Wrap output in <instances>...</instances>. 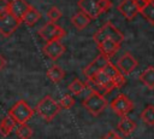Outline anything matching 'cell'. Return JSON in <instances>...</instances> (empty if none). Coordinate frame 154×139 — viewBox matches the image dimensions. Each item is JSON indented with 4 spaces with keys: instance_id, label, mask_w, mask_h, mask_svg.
I'll use <instances>...</instances> for the list:
<instances>
[{
    "instance_id": "obj_1",
    "label": "cell",
    "mask_w": 154,
    "mask_h": 139,
    "mask_svg": "<svg viewBox=\"0 0 154 139\" xmlns=\"http://www.w3.org/2000/svg\"><path fill=\"white\" fill-rule=\"evenodd\" d=\"M112 6L111 0H78V7L91 19L97 18L101 13L108 11Z\"/></svg>"
},
{
    "instance_id": "obj_2",
    "label": "cell",
    "mask_w": 154,
    "mask_h": 139,
    "mask_svg": "<svg viewBox=\"0 0 154 139\" xmlns=\"http://www.w3.org/2000/svg\"><path fill=\"white\" fill-rule=\"evenodd\" d=\"M36 111L46 121H52L60 111V105L51 95H45L36 105Z\"/></svg>"
},
{
    "instance_id": "obj_3",
    "label": "cell",
    "mask_w": 154,
    "mask_h": 139,
    "mask_svg": "<svg viewBox=\"0 0 154 139\" xmlns=\"http://www.w3.org/2000/svg\"><path fill=\"white\" fill-rule=\"evenodd\" d=\"M93 39L96 44H99V42H101L102 40H106V39H111V40H114L118 44H122L124 41V34L118 28H116L111 22H107L94 34Z\"/></svg>"
},
{
    "instance_id": "obj_4",
    "label": "cell",
    "mask_w": 154,
    "mask_h": 139,
    "mask_svg": "<svg viewBox=\"0 0 154 139\" xmlns=\"http://www.w3.org/2000/svg\"><path fill=\"white\" fill-rule=\"evenodd\" d=\"M107 105H108V103H107L106 98L102 94L97 93V92H91L83 100V106L93 116H99L107 108Z\"/></svg>"
},
{
    "instance_id": "obj_5",
    "label": "cell",
    "mask_w": 154,
    "mask_h": 139,
    "mask_svg": "<svg viewBox=\"0 0 154 139\" xmlns=\"http://www.w3.org/2000/svg\"><path fill=\"white\" fill-rule=\"evenodd\" d=\"M8 115L16 121V123L22 124V123H26L32 117L34 110L25 100H19L8 110Z\"/></svg>"
},
{
    "instance_id": "obj_6",
    "label": "cell",
    "mask_w": 154,
    "mask_h": 139,
    "mask_svg": "<svg viewBox=\"0 0 154 139\" xmlns=\"http://www.w3.org/2000/svg\"><path fill=\"white\" fill-rule=\"evenodd\" d=\"M37 34L46 41V42H49V41H53V40H60L61 37L65 36V30L58 25L55 22H47L41 29H38Z\"/></svg>"
},
{
    "instance_id": "obj_7",
    "label": "cell",
    "mask_w": 154,
    "mask_h": 139,
    "mask_svg": "<svg viewBox=\"0 0 154 139\" xmlns=\"http://www.w3.org/2000/svg\"><path fill=\"white\" fill-rule=\"evenodd\" d=\"M20 23L22 21L10 12L0 16V34L5 37H8L19 28Z\"/></svg>"
},
{
    "instance_id": "obj_8",
    "label": "cell",
    "mask_w": 154,
    "mask_h": 139,
    "mask_svg": "<svg viewBox=\"0 0 154 139\" xmlns=\"http://www.w3.org/2000/svg\"><path fill=\"white\" fill-rule=\"evenodd\" d=\"M134 108V104L125 95V94H118L112 102H111V109L117 114L119 115L120 117L122 116H126Z\"/></svg>"
},
{
    "instance_id": "obj_9",
    "label": "cell",
    "mask_w": 154,
    "mask_h": 139,
    "mask_svg": "<svg viewBox=\"0 0 154 139\" xmlns=\"http://www.w3.org/2000/svg\"><path fill=\"white\" fill-rule=\"evenodd\" d=\"M109 62V58L102 53H100L93 62H90L84 69H83V75L85 76V79H90L93 77L97 71L102 70L103 66Z\"/></svg>"
},
{
    "instance_id": "obj_10",
    "label": "cell",
    "mask_w": 154,
    "mask_h": 139,
    "mask_svg": "<svg viewBox=\"0 0 154 139\" xmlns=\"http://www.w3.org/2000/svg\"><path fill=\"white\" fill-rule=\"evenodd\" d=\"M42 51L49 59L57 60L65 53V46L60 42V40H53V41L46 42Z\"/></svg>"
},
{
    "instance_id": "obj_11",
    "label": "cell",
    "mask_w": 154,
    "mask_h": 139,
    "mask_svg": "<svg viewBox=\"0 0 154 139\" xmlns=\"http://www.w3.org/2000/svg\"><path fill=\"white\" fill-rule=\"evenodd\" d=\"M117 68L120 70L122 74L129 75V74H131V73L137 68V60H136V58H135L131 53L126 52V53H124V54L118 59Z\"/></svg>"
},
{
    "instance_id": "obj_12",
    "label": "cell",
    "mask_w": 154,
    "mask_h": 139,
    "mask_svg": "<svg viewBox=\"0 0 154 139\" xmlns=\"http://www.w3.org/2000/svg\"><path fill=\"white\" fill-rule=\"evenodd\" d=\"M118 11L128 19V21H132L138 13V7L135 2V0H123L119 5H118Z\"/></svg>"
},
{
    "instance_id": "obj_13",
    "label": "cell",
    "mask_w": 154,
    "mask_h": 139,
    "mask_svg": "<svg viewBox=\"0 0 154 139\" xmlns=\"http://www.w3.org/2000/svg\"><path fill=\"white\" fill-rule=\"evenodd\" d=\"M102 70H103V71H105V73L113 80V82L116 83V87H117V88H120V87L124 86V83H125L124 74H122L120 70H119L114 64L111 63V60L103 66Z\"/></svg>"
},
{
    "instance_id": "obj_14",
    "label": "cell",
    "mask_w": 154,
    "mask_h": 139,
    "mask_svg": "<svg viewBox=\"0 0 154 139\" xmlns=\"http://www.w3.org/2000/svg\"><path fill=\"white\" fill-rule=\"evenodd\" d=\"M30 7V5L25 1V0H11L10 1V7H8V12L12 13L14 17H17L18 19L22 21L23 16L25 15V12L28 11V8Z\"/></svg>"
},
{
    "instance_id": "obj_15",
    "label": "cell",
    "mask_w": 154,
    "mask_h": 139,
    "mask_svg": "<svg viewBox=\"0 0 154 139\" xmlns=\"http://www.w3.org/2000/svg\"><path fill=\"white\" fill-rule=\"evenodd\" d=\"M97 47L100 50V52L105 56H107L108 58H111L113 54H116V52L119 50L120 47V44L116 42L114 40H111V39H106V40H102L101 42L97 44Z\"/></svg>"
},
{
    "instance_id": "obj_16",
    "label": "cell",
    "mask_w": 154,
    "mask_h": 139,
    "mask_svg": "<svg viewBox=\"0 0 154 139\" xmlns=\"http://www.w3.org/2000/svg\"><path fill=\"white\" fill-rule=\"evenodd\" d=\"M135 128H136L135 121H132L128 116H122L120 121L118 122V129L120 131V133H123L124 135H130L135 131Z\"/></svg>"
},
{
    "instance_id": "obj_17",
    "label": "cell",
    "mask_w": 154,
    "mask_h": 139,
    "mask_svg": "<svg viewBox=\"0 0 154 139\" xmlns=\"http://www.w3.org/2000/svg\"><path fill=\"white\" fill-rule=\"evenodd\" d=\"M90 21H91V18L89 17V16H87L84 12H78V13H76V15H73L72 16V18H71V23L73 24V27L75 28H77L78 30H83L89 23H90Z\"/></svg>"
},
{
    "instance_id": "obj_18",
    "label": "cell",
    "mask_w": 154,
    "mask_h": 139,
    "mask_svg": "<svg viewBox=\"0 0 154 139\" xmlns=\"http://www.w3.org/2000/svg\"><path fill=\"white\" fill-rule=\"evenodd\" d=\"M40 18H41V13H40L34 6H30V7L28 8V11L25 12V15L23 16L22 22H24L28 27H32Z\"/></svg>"
},
{
    "instance_id": "obj_19",
    "label": "cell",
    "mask_w": 154,
    "mask_h": 139,
    "mask_svg": "<svg viewBox=\"0 0 154 139\" xmlns=\"http://www.w3.org/2000/svg\"><path fill=\"white\" fill-rule=\"evenodd\" d=\"M47 76H48V79H49L52 82L58 83V82H60V81L65 77V71H64V69H63L61 66H59V65H52V66L47 70Z\"/></svg>"
},
{
    "instance_id": "obj_20",
    "label": "cell",
    "mask_w": 154,
    "mask_h": 139,
    "mask_svg": "<svg viewBox=\"0 0 154 139\" xmlns=\"http://www.w3.org/2000/svg\"><path fill=\"white\" fill-rule=\"evenodd\" d=\"M16 127V121L10 116H5L0 122V134L2 137H7Z\"/></svg>"
},
{
    "instance_id": "obj_21",
    "label": "cell",
    "mask_w": 154,
    "mask_h": 139,
    "mask_svg": "<svg viewBox=\"0 0 154 139\" xmlns=\"http://www.w3.org/2000/svg\"><path fill=\"white\" fill-rule=\"evenodd\" d=\"M140 81L148 88H154V66H148L140 75Z\"/></svg>"
},
{
    "instance_id": "obj_22",
    "label": "cell",
    "mask_w": 154,
    "mask_h": 139,
    "mask_svg": "<svg viewBox=\"0 0 154 139\" xmlns=\"http://www.w3.org/2000/svg\"><path fill=\"white\" fill-rule=\"evenodd\" d=\"M140 13L150 23L154 24V1H149L146 4V6L140 11Z\"/></svg>"
},
{
    "instance_id": "obj_23",
    "label": "cell",
    "mask_w": 154,
    "mask_h": 139,
    "mask_svg": "<svg viewBox=\"0 0 154 139\" xmlns=\"http://www.w3.org/2000/svg\"><path fill=\"white\" fill-rule=\"evenodd\" d=\"M16 134L19 139H30L34 134L32 132V128L26 124V123H22L17 129H16Z\"/></svg>"
},
{
    "instance_id": "obj_24",
    "label": "cell",
    "mask_w": 154,
    "mask_h": 139,
    "mask_svg": "<svg viewBox=\"0 0 154 139\" xmlns=\"http://www.w3.org/2000/svg\"><path fill=\"white\" fill-rule=\"evenodd\" d=\"M141 118L144 123L153 126L154 124V106L153 105H148L144 108V110L141 114Z\"/></svg>"
},
{
    "instance_id": "obj_25",
    "label": "cell",
    "mask_w": 154,
    "mask_h": 139,
    "mask_svg": "<svg viewBox=\"0 0 154 139\" xmlns=\"http://www.w3.org/2000/svg\"><path fill=\"white\" fill-rule=\"evenodd\" d=\"M84 88H85V83L82 82V81H81L79 79H77V77H75V79L70 82V85H69V89H70V92L73 93V94H81V93L84 91Z\"/></svg>"
},
{
    "instance_id": "obj_26",
    "label": "cell",
    "mask_w": 154,
    "mask_h": 139,
    "mask_svg": "<svg viewBox=\"0 0 154 139\" xmlns=\"http://www.w3.org/2000/svg\"><path fill=\"white\" fill-rule=\"evenodd\" d=\"M59 105L63 109H71L75 105V98L71 94H65V95L61 97V99L59 102Z\"/></svg>"
},
{
    "instance_id": "obj_27",
    "label": "cell",
    "mask_w": 154,
    "mask_h": 139,
    "mask_svg": "<svg viewBox=\"0 0 154 139\" xmlns=\"http://www.w3.org/2000/svg\"><path fill=\"white\" fill-rule=\"evenodd\" d=\"M61 16H63V13H61V11H60L57 6H52V7L47 11V17H48V19H49L51 22H57V21H59V19L61 18Z\"/></svg>"
},
{
    "instance_id": "obj_28",
    "label": "cell",
    "mask_w": 154,
    "mask_h": 139,
    "mask_svg": "<svg viewBox=\"0 0 154 139\" xmlns=\"http://www.w3.org/2000/svg\"><path fill=\"white\" fill-rule=\"evenodd\" d=\"M8 7H10V1L8 0H0V16L7 13Z\"/></svg>"
},
{
    "instance_id": "obj_29",
    "label": "cell",
    "mask_w": 154,
    "mask_h": 139,
    "mask_svg": "<svg viewBox=\"0 0 154 139\" xmlns=\"http://www.w3.org/2000/svg\"><path fill=\"white\" fill-rule=\"evenodd\" d=\"M102 139H123L120 135H118L116 132L113 131H109L108 133H106V135L102 138Z\"/></svg>"
},
{
    "instance_id": "obj_30",
    "label": "cell",
    "mask_w": 154,
    "mask_h": 139,
    "mask_svg": "<svg viewBox=\"0 0 154 139\" xmlns=\"http://www.w3.org/2000/svg\"><path fill=\"white\" fill-rule=\"evenodd\" d=\"M135 2H136V5H137V7H138V11H141L144 6H146V1L144 0H135Z\"/></svg>"
},
{
    "instance_id": "obj_31",
    "label": "cell",
    "mask_w": 154,
    "mask_h": 139,
    "mask_svg": "<svg viewBox=\"0 0 154 139\" xmlns=\"http://www.w3.org/2000/svg\"><path fill=\"white\" fill-rule=\"evenodd\" d=\"M6 64H7V60L5 59V57H4V56H1V54H0V70H4V69H5V66H6Z\"/></svg>"
},
{
    "instance_id": "obj_32",
    "label": "cell",
    "mask_w": 154,
    "mask_h": 139,
    "mask_svg": "<svg viewBox=\"0 0 154 139\" xmlns=\"http://www.w3.org/2000/svg\"><path fill=\"white\" fill-rule=\"evenodd\" d=\"M144 1H146V2H149V1H152V0H144Z\"/></svg>"
},
{
    "instance_id": "obj_33",
    "label": "cell",
    "mask_w": 154,
    "mask_h": 139,
    "mask_svg": "<svg viewBox=\"0 0 154 139\" xmlns=\"http://www.w3.org/2000/svg\"><path fill=\"white\" fill-rule=\"evenodd\" d=\"M153 1H154V0H153Z\"/></svg>"
}]
</instances>
